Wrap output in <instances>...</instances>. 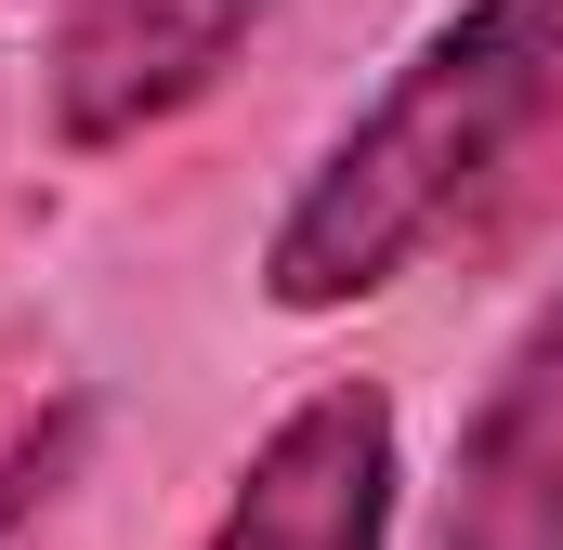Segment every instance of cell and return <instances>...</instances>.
Returning a JSON list of instances; mask_svg holds the SVG:
<instances>
[{"mask_svg": "<svg viewBox=\"0 0 563 550\" xmlns=\"http://www.w3.org/2000/svg\"><path fill=\"white\" fill-rule=\"evenodd\" d=\"M263 13L276 0H66V26H53V119H66V144H132L144 119L197 106Z\"/></svg>", "mask_w": 563, "mask_h": 550, "instance_id": "cell-3", "label": "cell"}, {"mask_svg": "<svg viewBox=\"0 0 563 550\" xmlns=\"http://www.w3.org/2000/svg\"><path fill=\"white\" fill-rule=\"evenodd\" d=\"M445 550H563V288L525 315V341L459 419Z\"/></svg>", "mask_w": 563, "mask_h": 550, "instance_id": "cell-4", "label": "cell"}, {"mask_svg": "<svg viewBox=\"0 0 563 550\" xmlns=\"http://www.w3.org/2000/svg\"><path fill=\"white\" fill-rule=\"evenodd\" d=\"M551 119H563V0H459L394 66V92L301 170L263 250L276 315H341L394 288Z\"/></svg>", "mask_w": 563, "mask_h": 550, "instance_id": "cell-1", "label": "cell"}, {"mask_svg": "<svg viewBox=\"0 0 563 550\" xmlns=\"http://www.w3.org/2000/svg\"><path fill=\"white\" fill-rule=\"evenodd\" d=\"M79 432H92V419H79V407H53L40 432H26V446H13V459H0V525H13L26 498H53V472L79 459Z\"/></svg>", "mask_w": 563, "mask_h": 550, "instance_id": "cell-5", "label": "cell"}, {"mask_svg": "<svg viewBox=\"0 0 563 550\" xmlns=\"http://www.w3.org/2000/svg\"><path fill=\"white\" fill-rule=\"evenodd\" d=\"M394 538V407L380 381H328L250 446L210 550H380Z\"/></svg>", "mask_w": 563, "mask_h": 550, "instance_id": "cell-2", "label": "cell"}]
</instances>
